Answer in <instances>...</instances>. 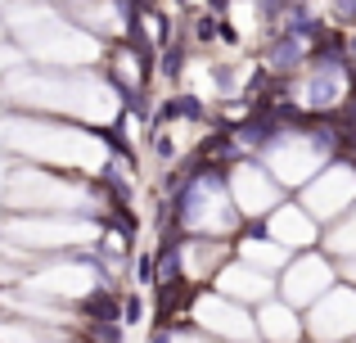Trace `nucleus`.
Instances as JSON below:
<instances>
[{"mask_svg":"<svg viewBox=\"0 0 356 343\" xmlns=\"http://www.w3.org/2000/svg\"><path fill=\"white\" fill-rule=\"evenodd\" d=\"M0 235L14 239L18 248H27V253H77L81 248L77 221L50 217V212H45V221L41 217H14V212H9V217L0 221Z\"/></svg>","mask_w":356,"mask_h":343,"instance_id":"obj_1","label":"nucleus"},{"mask_svg":"<svg viewBox=\"0 0 356 343\" xmlns=\"http://www.w3.org/2000/svg\"><path fill=\"white\" fill-rule=\"evenodd\" d=\"M261 68L275 72V77H302L307 68V45L293 32H275L266 36V50H261Z\"/></svg>","mask_w":356,"mask_h":343,"instance_id":"obj_2","label":"nucleus"},{"mask_svg":"<svg viewBox=\"0 0 356 343\" xmlns=\"http://www.w3.org/2000/svg\"><path fill=\"white\" fill-rule=\"evenodd\" d=\"M77 321H122V289L118 285H90L81 298H72Z\"/></svg>","mask_w":356,"mask_h":343,"instance_id":"obj_3","label":"nucleus"},{"mask_svg":"<svg viewBox=\"0 0 356 343\" xmlns=\"http://www.w3.org/2000/svg\"><path fill=\"white\" fill-rule=\"evenodd\" d=\"M185 68H190V36H176L172 45H163L158 50V77L167 81V86H176V81L185 77Z\"/></svg>","mask_w":356,"mask_h":343,"instance_id":"obj_4","label":"nucleus"},{"mask_svg":"<svg viewBox=\"0 0 356 343\" xmlns=\"http://www.w3.org/2000/svg\"><path fill=\"white\" fill-rule=\"evenodd\" d=\"M293 5H298V0H257V23L266 27V36L284 32V18H289Z\"/></svg>","mask_w":356,"mask_h":343,"instance_id":"obj_5","label":"nucleus"},{"mask_svg":"<svg viewBox=\"0 0 356 343\" xmlns=\"http://www.w3.org/2000/svg\"><path fill=\"white\" fill-rule=\"evenodd\" d=\"M217 23H221L217 14H208V9H194V14H190V32H185V36H190V45L208 50V45L217 41Z\"/></svg>","mask_w":356,"mask_h":343,"instance_id":"obj_6","label":"nucleus"},{"mask_svg":"<svg viewBox=\"0 0 356 343\" xmlns=\"http://www.w3.org/2000/svg\"><path fill=\"white\" fill-rule=\"evenodd\" d=\"M127 276L140 285V289H154V285H158V262H154V248H140V253H131Z\"/></svg>","mask_w":356,"mask_h":343,"instance_id":"obj_7","label":"nucleus"},{"mask_svg":"<svg viewBox=\"0 0 356 343\" xmlns=\"http://www.w3.org/2000/svg\"><path fill=\"white\" fill-rule=\"evenodd\" d=\"M208 72H212V86H217L221 99H239L243 81H239V68H235V63H208Z\"/></svg>","mask_w":356,"mask_h":343,"instance_id":"obj_8","label":"nucleus"},{"mask_svg":"<svg viewBox=\"0 0 356 343\" xmlns=\"http://www.w3.org/2000/svg\"><path fill=\"white\" fill-rule=\"evenodd\" d=\"M140 321H145V298L136 289L122 294V326H140Z\"/></svg>","mask_w":356,"mask_h":343,"instance_id":"obj_9","label":"nucleus"},{"mask_svg":"<svg viewBox=\"0 0 356 343\" xmlns=\"http://www.w3.org/2000/svg\"><path fill=\"white\" fill-rule=\"evenodd\" d=\"M330 14L339 27H356V0H330Z\"/></svg>","mask_w":356,"mask_h":343,"instance_id":"obj_10","label":"nucleus"},{"mask_svg":"<svg viewBox=\"0 0 356 343\" xmlns=\"http://www.w3.org/2000/svg\"><path fill=\"white\" fill-rule=\"evenodd\" d=\"M217 41H226V45H243V32L235 23H230V18H221L217 23Z\"/></svg>","mask_w":356,"mask_h":343,"instance_id":"obj_11","label":"nucleus"},{"mask_svg":"<svg viewBox=\"0 0 356 343\" xmlns=\"http://www.w3.org/2000/svg\"><path fill=\"white\" fill-rule=\"evenodd\" d=\"M334 113H339L348 127H356V86H348V99H343V104L334 109Z\"/></svg>","mask_w":356,"mask_h":343,"instance_id":"obj_12","label":"nucleus"},{"mask_svg":"<svg viewBox=\"0 0 356 343\" xmlns=\"http://www.w3.org/2000/svg\"><path fill=\"white\" fill-rule=\"evenodd\" d=\"M203 9H208V14H217V18H226L230 14V0H208Z\"/></svg>","mask_w":356,"mask_h":343,"instance_id":"obj_13","label":"nucleus"},{"mask_svg":"<svg viewBox=\"0 0 356 343\" xmlns=\"http://www.w3.org/2000/svg\"><path fill=\"white\" fill-rule=\"evenodd\" d=\"M348 59H352V63H356V32H352V36H348Z\"/></svg>","mask_w":356,"mask_h":343,"instance_id":"obj_14","label":"nucleus"},{"mask_svg":"<svg viewBox=\"0 0 356 343\" xmlns=\"http://www.w3.org/2000/svg\"><path fill=\"white\" fill-rule=\"evenodd\" d=\"M172 5H181V9H190V5H194V0H172Z\"/></svg>","mask_w":356,"mask_h":343,"instance_id":"obj_15","label":"nucleus"},{"mask_svg":"<svg viewBox=\"0 0 356 343\" xmlns=\"http://www.w3.org/2000/svg\"><path fill=\"white\" fill-rule=\"evenodd\" d=\"M0 45H5V27H0Z\"/></svg>","mask_w":356,"mask_h":343,"instance_id":"obj_16","label":"nucleus"}]
</instances>
